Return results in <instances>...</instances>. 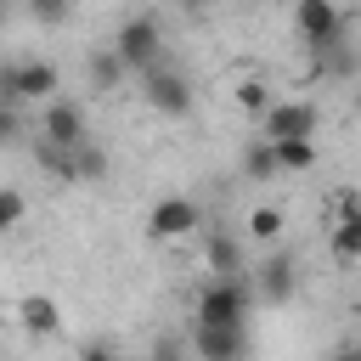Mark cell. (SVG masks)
I'll return each mask as SVG.
<instances>
[{"label": "cell", "mask_w": 361, "mask_h": 361, "mask_svg": "<svg viewBox=\"0 0 361 361\" xmlns=\"http://www.w3.org/2000/svg\"><path fill=\"white\" fill-rule=\"evenodd\" d=\"M203 259H209V271H214V276H248V271H254V265L243 259V243H237V237H220V231H209Z\"/></svg>", "instance_id": "obj_15"}, {"label": "cell", "mask_w": 361, "mask_h": 361, "mask_svg": "<svg viewBox=\"0 0 361 361\" xmlns=\"http://www.w3.org/2000/svg\"><path fill=\"white\" fill-rule=\"evenodd\" d=\"M248 282H254L259 305H288L293 288H299V265H293V254H282V248H259V265L248 271Z\"/></svg>", "instance_id": "obj_8"}, {"label": "cell", "mask_w": 361, "mask_h": 361, "mask_svg": "<svg viewBox=\"0 0 361 361\" xmlns=\"http://www.w3.org/2000/svg\"><path fill=\"white\" fill-rule=\"evenodd\" d=\"M276 158H282V175H310L322 164V147L316 135H293V141H276Z\"/></svg>", "instance_id": "obj_18"}, {"label": "cell", "mask_w": 361, "mask_h": 361, "mask_svg": "<svg viewBox=\"0 0 361 361\" xmlns=\"http://www.w3.org/2000/svg\"><path fill=\"white\" fill-rule=\"evenodd\" d=\"M231 96H237V107L254 113V118H265V107L276 102V96H271V79H265L259 68H237V73H231Z\"/></svg>", "instance_id": "obj_13"}, {"label": "cell", "mask_w": 361, "mask_h": 361, "mask_svg": "<svg viewBox=\"0 0 361 361\" xmlns=\"http://www.w3.org/2000/svg\"><path fill=\"white\" fill-rule=\"evenodd\" d=\"M186 355H192V338H180V333H158L147 361H186Z\"/></svg>", "instance_id": "obj_21"}, {"label": "cell", "mask_w": 361, "mask_h": 361, "mask_svg": "<svg viewBox=\"0 0 361 361\" xmlns=\"http://www.w3.org/2000/svg\"><path fill=\"white\" fill-rule=\"evenodd\" d=\"M79 361H118L107 344H90V350H79Z\"/></svg>", "instance_id": "obj_24"}, {"label": "cell", "mask_w": 361, "mask_h": 361, "mask_svg": "<svg viewBox=\"0 0 361 361\" xmlns=\"http://www.w3.org/2000/svg\"><path fill=\"white\" fill-rule=\"evenodd\" d=\"M333 361H361V344H350V350H338Z\"/></svg>", "instance_id": "obj_25"}, {"label": "cell", "mask_w": 361, "mask_h": 361, "mask_svg": "<svg viewBox=\"0 0 361 361\" xmlns=\"http://www.w3.org/2000/svg\"><path fill=\"white\" fill-rule=\"evenodd\" d=\"M0 90H6V102H34V107H45L51 96H62V68L51 62V56H17V62H6V73H0Z\"/></svg>", "instance_id": "obj_2"}, {"label": "cell", "mask_w": 361, "mask_h": 361, "mask_svg": "<svg viewBox=\"0 0 361 361\" xmlns=\"http://www.w3.org/2000/svg\"><path fill=\"white\" fill-rule=\"evenodd\" d=\"M180 6H186V11H197V6H203V0H180Z\"/></svg>", "instance_id": "obj_26"}, {"label": "cell", "mask_w": 361, "mask_h": 361, "mask_svg": "<svg viewBox=\"0 0 361 361\" xmlns=\"http://www.w3.org/2000/svg\"><path fill=\"white\" fill-rule=\"evenodd\" d=\"M254 282L248 276H209L192 299V322H214V327H248L254 310Z\"/></svg>", "instance_id": "obj_1"}, {"label": "cell", "mask_w": 361, "mask_h": 361, "mask_svg": "<svg viewBox=\"0 0 361 361\" xmlns=\"http://www.w3.org/2000/svg\"><path fill=\"white\" fill-rule=\"evenodd\" d=\"M73 175H79V180H102V175H107V152H102L96 141H85V147L73 152Z\"/></svg>", "instance_id": "obj_19"}, {"label": "cell", "mask_w": 361, "mask_h": 361, "mask_svg": "<svg viewBox=\"0 0 361 361\" xmlns=\"http://www.w3.org/2000/svg\"><path fill=\"white\" fill-rule=\"evenodd\" d=\"M243 175H248V180H276V175H282V158H276V141H271V135H254V141L243 147Z\"/></svg>", "instance_id": "obj_16"}, {"label": "cell", "mask_w": 361, "mask_h": 361, "mask_svg": "<svg viewBox=\"0 0 361 361\" xmlns=\"http://www.w3.org/2000/svg\"><path fill=\"white\" fill-rule=\"evenodd\" d=\"M23 6H28V11L39 17V23H51V28L73 17V0H23Z\"/></svg>", "instance_id": "obj_22"}, {"label": "cell", "mask_w": 361, "mask_h": 361, "mask_svg": "<svg viewBox=\"0 0 361 361\" xmlns=\"http://www.w3.org/2000/svg\"><path fill=\"white\" fill-rule=\"evenodd\" d=\"M23 214H28V197H23L17 186H0V231H17Z\"/></svg>", "instance_id": "obj_20"}, {"label": "cell", "mask_w": 361, "mask_h": 361, "mask_svg": "<svg viewBox=\"0 0 361 361\" xmlns=\"http://www.w3.org/2000/svg\"><path fill=\"white\" fill-rule=\"evenodd\" d=\"M141 79V102L152 107V113H164V118H186L192 113V79L180 73V68H169V62H158V68H147V73H135Z\"/></svg>", "instance_id": "obj_5"}, {"label": "cell", "mask_w": 361, "mask_h": 361, "mask_svg": "<svg viewBox=\"0 0 361 361\" xmlns=\"http://www.w3.org/2000/svg\"><path fill=\"white\" fill-rule=\"evenodd\" d=\"M124 79H130V62L118 56V45H113V39H107V45H96V51L85 56V85H90V96H113Z\"/></svg>", "instance_id": "obj_11"}, {"label": "cell", "mask_w": 361, "mask_h": 361, "mask_svg": "<svg viewBox=\"0 0 361 361\" xmlns=\"http://www.w3.org/2000/svg\"><path fill=\"white\" fill-rule=\"evenodd\" d=\"M34 135H39V147H51V152H79V147L90 141L85 107H79L73 96H51V102L39 107V118H34Z\"/></svg>", "instance_id": "obj_3"}, {"label": "cell", "mask_w": 361, "mask_h": 361, "mask_svg": "<svg viewBox=\"0 0 361 361\" xmlns=\"http://www.w3.org/2000/svg\"><path fill=\"white\" fill-rule=\"evenodd\" d=\"M192 355L197 361H248V327L192 322Z\"/></svg>", "instance_id": "obj_10"}, {"label": "cell", "mask_w": 361, "mask_h": 361, "mask_svg": "<svg viewBox=\"0 0 361 361\" xmlns=\"http://www.w3.org/2000/svg\"><path fill=\"white\" fill-rule=\"evenodd\" d=\"M355 107H361V90H355Z\"/></svg>", "instance_id": "obj_27"}, {"label": "cell", "mask_w": 361, "mask_h": 361, "mask_svg": "<svg viewBox=\"0 0 361 361\" xmlns=\"http://www.w3.org/2000/svg\"><path fill=\"white\" fill-rule=\"evenodd\" d=\"M316 130H322V107L310 96H276L259 118V135H271V141H293V135H316Z\"/></svg>", "instance_id": "obj_7"}, {"label": "cell", "mask_w": 361, "mask_h": 361, "mask_svg": "<svg viewBox=\"0 0 361 361\" xmlns=\"http://www.w3.org/2000/svg\"><path fill=\"white\" fill-rule=\"evenodd\" d=\"M203 231V209H197V197H186V192H169V197H158L152 209H147V237L152 243H186V237H197Z\"/></svg>", "instance_id": "obj_6"}, {"label": "cell", "mask_w": 361, "mask_h": 361, "mask_svg": "<svg viewBox=\"0 0 361 361\" xmlns=\"http://www.w3.org/2000/svg\"><path fill=\"white\" fill-rule=\"evenodd\" d=\"M282 226H288V214H282L276 203H254V209H248V226H243V243L276 248V243H282Z\"/></svg>", "instance_id": "obj_14"}, {"label": "cell", "mask_w": 361, "mask_h": 361, "mask_svg": "<svg viewBox=\"0 0 361 361\" xmlns=\"http://www.w3.org/2000/svg\"><path fill=\"white\" fill-rule=\"evenodd\" d=\"M327 254H333L338 265H355V259H361V214L327 220Z\"/></svg>", "instance_id": "obj_17"}, {"label": "cell", "mask_w": 361, "mask_h": 361, "mask_svg": "<svg viewBox=\"0 0 361 361\" xmlns=\"http://www.w3.org/2000/svg\"><path fill=\"white\" fill-rule=\"evenodd\" d=\"M293 28L310 51H327L344 39V11H338V0H293Z\"/></svg>", "instance_id": "obj_9"}, {"label": "cell", "mask_w": 361, "mask_h": 361, "mask_svg": "<svg viewBox=\"0 0 361 361\" xmlns=\"http://www.w3.org/2000/svg\"><path fill=\"white\" fill-rule=\"evenodd\" d=\"M17 327H23L28 338H56V333H62V305H56L51 293H23V299H17Z\"/></svg>", "instance_id": "obj_12"}, {"label": "cell", "mask_w": 361, "mask_h": 361, "mask_svg": "<svg viewBox=\"0 0 361 361\" xmlns=\"http://www.w3.org/2000/svg\"><path fill=\"white\" fill-rule=\"evenodd\" d=\"M0 141L6 147H23V113H17V102L0 107Z\"/></svg>", "instance_id": "obj_23"}, {"label": "cell", "mask_w": 361, "mask_h": 361, "mask_svg": "<svg viewBox=\"0 0 361 361\" xmlns=\"http://www.w3.org/2000/svg\"><path fill=\"white\" fill-rule=\"evenodd\" d=\"M113 45H118V56L130 62V73H147V68L164 62V28H158V17H147V11L124 17V23L113 28Z\"/></svg>", "instance_id": "obj_4"}]
</instances>
